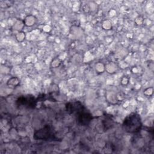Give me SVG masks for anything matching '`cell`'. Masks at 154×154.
Masks as SVG:
<instances>
[{
	"label": "cell",
	"instance_id": "cell-1",
	"mask_svg": "<svg viewBox=\"0 0 154 154\" xmlns=\"http://www.w3.org/2000/svg\"><path fill=\"white\" fill-rule=\"evenodd\" d=\"M141 126L140 117L135 113H132L128 115L125 119L123 124L125 131L131 133L138 132Z\"/></svg>",
	"mask_w": 154,
	"mask_h": 154
},
{
	"label": "cell",
	"instance_id": "cell-2",
	"mask_svg": "<svg viewBox=\"0 0 154 154\" xmlns=\"http://www.w3.org/2000/svg\"><path fill=\"white\" fill-rule=\"evenodd\" d=\"M77 120L82 125H86L91 120V115L83 111H76Z\"/></svg>",
	"mask_w": 154,
	"mask_h": 154
}]
</instances>
